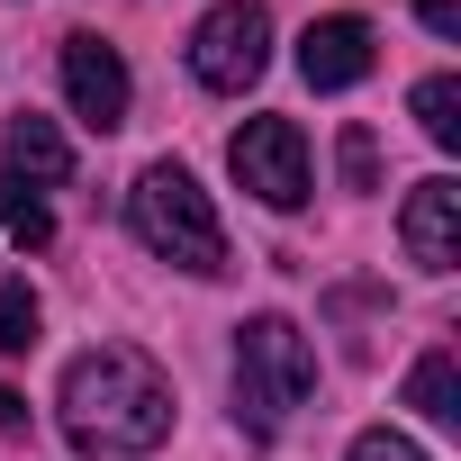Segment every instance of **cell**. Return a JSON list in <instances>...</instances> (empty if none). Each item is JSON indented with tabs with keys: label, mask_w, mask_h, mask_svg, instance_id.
Listing matches in <instances>:
<instances>
[{
	"label": "cell",
	"mask_w": 461,
	"mask_h": 461,
	"mask_svg": "<svg viewBox=\"0 0 461 461\" xmlns=\"http://www.w3.org/2000/svg\"><path fill=\"white\" fill-rule=\"evenodd\" d=\"M344 461H425V452H416L407 434H389V425H371V434H353V452H344Z\"/></svg>",
	"instance_id": "15"
},
{
	"label": "cell",
	"mask_w": 461,
	"mask_h": 461,
	"mask_svg": "<svg viewBox=\"0 0 461 461\" xmlns=\"http://www.w3.org/2000/svg\"><path fill=\"white\" fill-rule=\"evenodd\" d=\"M308 389H317V353H308V335H299L290 317L236 326V407H245L254 425H281Z\"/></svg>",
	"instance_id": "3"
},
{
	"label": "cell",
	"mask_w": 461,
	"mask_h": 461,
	"mask_svg": "<svg viewBox=\"0 0 461 461\" xmlns=\"http://www.w3.org/2000/svg\"><path fill=\"white\" fill-rule=\"evenodd\" d=\"M55 407H64L73 452H154L172 434V380L145 353H127V344H91L64 371Z\"/></svg>",
	"instance_id": "1"
},
{
	"label": "cell",
	"mask_w": 461,
	"mask_h": 461,
	"mask_svg": "<svg viewBox=\"0 0 461 461\" xmlns=\"http://www.w3.org/2000/svg\"><path fill=\"white\" fill-rule=\"evenodd\" d=\"M416 127H425L443 154L461 145V82H452V73H425V82H416Z\"/></svg>",
	"instance_id": "11"
},
{
	"label": "cell",
	"mask_w": 461,
	"mask_h": 461,
	"mask_svg": "<svg viewBox=\"0 0 461 461\" xmlns=\"http://www.w3.org/2000/svg\"><path fill=\"white\" fill-rule=\"evenodd\" d=\"M398 236H407V263H416V272H452V263H461V181H443V172L416 181Z\"/></svg>",
	"instance_id": "7"
},
{
	"label": "cell",
	"mask_w": 461,
	"mask_h": 461,
	"mask_svg": "<svg viewBox=\"0 0 461 461\" xmlns=\"http://www.w3.org/2000/svg\"><path fill=\"white\" fill-rule=\"evenodd\" d=\"M299 73H308V91H353L362 73H371V28L362 19H308V37H299Z\"/></svg>",
	"instance_id": "8"
},
{
	"label": "cell",
	"mask_w": 461,
	"mask_h": 461,
	"mask_svg": "<svg viewBox=\"0 0 461 461\" xmlns=\"http://www.w3.org/2000/svg\"><path fill=\"white\" fill-rule=\"evenodd\" d=\"M407 407L434 416V425H461V371H452V353H425L407 371Z\"/></svg>",
	"instance_id": "10"
},
{
	"label": "cell",
	"mask_w": 461,
	"mask_h": 461,
	"mask_svg": "<svg viewBox=\"0 0 461 461\" xmlns=\"http://www.w3.org/2000/svg\"><path fill=\"white\" fill-rule=\"evenodd\" d=\"M344 181H353V190L380 181V145H371V127H344Z\"/></svg>",
	"instance_id": "14"
},
{
	"label": "cell",
	"mask_w": 461,
	"mask_h": 461,
	"mask_svg": "<svg viewBox=\"0 0 461 461\" xmlns=\"http://www.w3.org/2000/svg\"><path fill=\"white\" fill-rule=\"evenodd\" d=\"M127 217H136L145 254H163V263H181V272H199V281H217V272H226V226H217L208 190H199L181 163H145V172H136Z\"/></svg>",
	"instance_id": "2"
},
{
	"label": "cell",
	"mask_w": 461,
	"mask_h": 461,
	"mask_svg": "<svg viewBox=\"0 0 461 461\" xmlns=\"http://www.w3.org/2000/svg\"><path fill=\"white\" fill-rule=\"evenodd\" d=\"M272 64V19H263V0H226V10H208L190 28V73L208 91H254Z\"/></svg>",
	"instance_id": "4"
},
{
	"label": "cell",
	"mask_w": 461,
	"mask_h": 461,
	"mask_svg": "<svg viewBox=\"0 0 461 461\" xmlns=\"http://www.w3.org/2000/svg\"><path fill=\"white\" fill-rule=\"evenodd\" d=\"M10 181L19 190H64L73 181V145L55 136V118H10Z\"/></svg>",
	"instance_id": "9"
},
{
	"label": "cell",
	"mask_w": 461,
	"mask_h": 461,
	"mask_svg": "<svg viewBox=\"0 0 461 461\" xmlns=\"http://www.w3.org/2000/svg\"><path fill=\"white\" fill-rule=\"evenodd\" d=\"M226 172H236L263 208H299L308 199V136L290 118H245L236 145H226Z\"/></svg>",
	"instance_id": "5"
},
{
	"label": "cell",
	"mask_w": 461,
	"mask_h": 461,
	"mask_svg": "<svg viewBox=\"0 0 461 461\" xmlns=\"http://www.w3.org/2000/svg\"><path fill=\"white\" fill-rule=\"evenodd\" d=\"M37 326H46L37 290L28 281H0V353H37Z\"/></svg>",
	"instance_id": "12"
},
{
	"label": "cell",
	"mask_w": 461,
	"mask_h": 461,
	"mask_svg": "<svg viewBox=\"0 0 461 461\" xmlns=\"http://www.w3.org/2000/svg\"><path fill=\"white\" fill-rule=\"evenodd\" d=\"M416 19H425L434 37H461V0H416Z\"/></svg>",
	"instance_id": "16"
},
{
	"label": "cell",
	"mask_w": 461,
	"mask_h": 461,
	"mask_svg": "<svg viewBox=\"0 0 461 461\" xmlns=\"http://www.w3.org/2000/svg\"><path fill=\"white\" fill-rule=\"evenodd\" d=\"M10 425H28V398H19V389H0V434H10Z\"/></svg>",
	"instance_id": "17"
},
{
	"label": "cell",
	"mask_w": 461,
	"mask_h": 461,
	"mask_svg": "<svg viewBox=\"0 0 461 461\" xmlns=\"http://www.w3.org/2000/svg\"><path fill=\"white\" fill-rule=\"evenodd\" d=\"M0 217H10V236H19L28 254H37V245L55 236V217H46V199H37V190H19L10 172H0Z\"/></svg>",
	"instance_id": "13"
},
{
	"label": "cell",
	"mask_w": 461,
	"mask_h": 461,
	"mask_svg": "<svg viewBox=\"0 0 461 461\" xmlns=\"http://www.w3.org/2000/svg\"><path fill=\"white\" fill-rule=\"evenodd\" d=\"M64 100H73L100 136L127 127V64H118L109 37H64Z\"/></svg>",
	"instance_id": "6"
}]
</instances>
